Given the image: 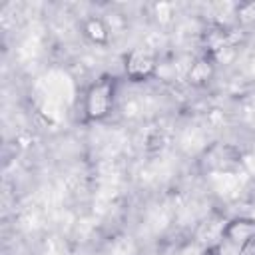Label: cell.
<instances>
[{"label": "cell", "instance_id": "obj_1", "mask_svg": "<svg viewBox=\"0 0 255 255\" xmlns=\"http://www.w3.org/2000/svg\"><path fill=\"white\" fill-rule=\"evenodd\" d=\"M118 94V80L112 74H102L94 80L88 90L84 92L82 100V114L86 122H104L116 106Z\"/></svg>", "mask_w": 255, "mask_h": 255}, {"label": "cell", "instance_id": "obj_2", "mask_svg": "<svg viewBox=\"0 0 255 255\" xmlns=\"http://www.w3.org/2000/svg\"><path fill=\"white\" fill-rule=\"evenodd\" d=\"M124 72L131 82H145L157 72V56L147 48H131L124 58Z\"/></svg>", "mask_w": 255, "mask_h": 255}, {"label": "cell", "instance_id": "obj_3", "mask_svg": "<svg viewBox=\"0 0 255 255\" xmlns=\"http://www.w3.org/2000/svg\"><path fill=\"white\" fill-rule=\"evenodd\" d=\"M221 237L235 251H245L255 243V219L245 215L229 219L221 229Z\"/></svg>", "mask_w": 255, "mask_h": 255}, {"label": "cell", "instance_id": "obj_4", "mask_svg": "<svg viewBox=\"0 0 255 255\" xmlns=\"http://www.w3.org/2000/svg\"><path fill=\"white\" fill-rule=\"evenodd\" d=\"M215 70H217L215 58H213L211 54H201V56H197V58L193 60V64L189 66L185 80H187V84L193 86V88H203V86H207V84L213 80Z\"/></svg>", "mask_w": 255, "mask_h": 255}, {"label": "cell", "instance_id": "obj_5", "mask_svg": "<svg viewBox=\"0 0 255 255\" xmlns=\"http://www.w3.org/2000/svg\"><path fill=\"white\" fill-rule=\"evenodd\" d=\"M82 32L96 46H108L110 44V28H108L106 20L100 16H88L82 24Z\"/></svg>", "mask_w": 255, "mask_h": 255}, {"label": "cell", "instance_id": "obj_6", "mask_svg": "<svg viewBox=\"0 0 255 255\" xmlns=\"http://www.w3.org/2000/svg\"><path fill=\"white\" fill-rule=\"evenodd\" d=\"M233 22L239 28L255 26V0H245L233 6Z\"/></svg>", "mask_w": 255, "mask_h": 255}]
</instances>
